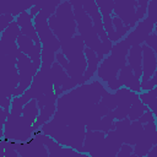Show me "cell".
<instances>
[{
  "label": "cell",
  "instance_id": "obj_28",
  "mask_svg": "<svg viewBox=\"0 0 157 157\" xmlns=\"http://www.w3.org/2000/svg\"><path fill=\"white\" fill-rule=\"evenodd\" d=\"M112 18H113V25H114L115 33H117V36H118L119 40L124 39V38L130 33L131 28H130V27H128V26H125V25L123 23V21H121L119 17H117L114 13L112 15Z\"/></svg>",
  "mask_w": 157,
  "mask_h": 157
},
{
  "label": "cell",
  "instance_id": "obj_3",
  "mask_svg": "<svg viewBox=\"0 0 157 157\" xmlns=\"http://www.w3.org/2000/svg\"><path fill=\"white\" fill-rule=\"evenodd\" d=\"M48 25L61 44L77 34V25L70 1H61L55 13L49 17Z\"/></svg>",
  "mask_w": 157,
  "mask_h": 157
},
{
  "label": "cell",
  "instance_id": "obj_24",
  "mask_svg": "<svg viewBox=\"0 0 157 157\" xmlns=\"http://www.w3.org/2000/svg\"><path fill=\"white\" fill-rule=\"evenodd\" d=\"M114 123H115V120L112 117V114L109 113L108 115L101 118L99 120H97V121L87 125L86 126V130H90V131H103L104 134H108L109 131H112V130L115 129Z\"/></svg>",
  "mask_w": 157,
  "mask_h": 157
},
{
  "label": "cell",
  "instance_id": "obj_35",
  "mask_svg": "<svg viewBox=\"0 0 157 157\" xmlns=\"http://www.w3.org/2000/svg\"><path fill=\"white\" fill-rule=\"evenodd\" d=\"M16 18L12 16V15H9V13H4V15H0V32L2 33Z\"/></svg>",
  "mask_w": 157,
  "mask_h": 157
},
{
  "label": "cell",
  "instance_id": "obj_15",
  "mask_svg": "<svg viewBox=\"0 0 157 157\" xmlns=\"http://www.w3.org/2000/svg\"><path fill=\"white\" fill-rule=\"evenodd\" d=\"M16 150L21 157H49L45 145L36 136L26 142H16Z\"/></svg>",
  "mask_w": 157,
  "mask_h": 157
},
{
  "label": "cell",
  "instance_id": "obj_45",
  "mask_svg": "<svg viewBox=\"0 0 157 157\" xmlns=\"http://www.w3.org/2000/svg\"><path fill=\"white\" fill-rule=\"evenodd\" d=\"M155 118H156V128H157V114L155 115Z\"/></svg>",
  "mask_w": 157,
  "mask_h": 157
},
{
  "label": "cell",
  "instance_id": "obj_39",
  "mask_svg": "<svg viewBox=\"0 0 157 157\" xmlns=\"http://www.w3.org/2000/svg\"><path fill=\"white\" fill-rule=\"evenodd\" d=\"M11 103H12V98H0V107L5 110L11 109Z\"/></svg>",
  "mask_w": 157,
  "mask_h": 157
},
{
  "label": "cell",
  "instance_id": "obj_5",
  "mask_svg": "<svg viewBox=\"0 0 157 157\" xmlns=\"http://www.w3.org/2000/svg\"><path fill=\"white\" fill-rule=\"evenodd\" d=\"M20 83L17 56L0 54V98H13V91Z\"/></svg>",
  "mask_w": 157,
  "mask_h": 157
},
{
  "label": "cell",
  "instance_id": "obj_19",
  "mask_svg": "<svg viewBox=\"0 0 157 157\" xmlns=\"http://www.w3.org/2000/svg\"><path fill=\"white\" fill-rule=\"evenodd\" d=\"M142 47V77L141 82H146L152 78L155 71H156V53L147 47L145 43L141 45Z\"/></svg>",
  "mask_w": 157,
  "mask_h": 157
},
{
  "label": "cell",
  "instance_id": "obj_25",
  "mask_svg": "<svg viewBox=\"0 0 157 157\" xmlns=\"http://www.w3.org/2000/svg\"><path fill=\"white\" fill-rule=\"evenodd\" d=\"M56 112V103H50V104H47L43 109H40V113L36 120V123L32 125L33 128V131L36 130H39L44 124H47L48 121H50L54 117Z\"/></svg>",
  "mask_w": 157,
  "mask_h": 157
},
{
  "label": "cell",
  "instance_id": "obj_21",
  "mask_svg": "<svg viewBox=\"0 0 157 157\" xmlns=\"http://www.w3.org/2000/svg\"><path fill=\"white\" fill-rule=\"evenodd\" d=\"M128 65L134 71L135 76L141 80L142 77V47L132 45L128 54Z\"/></svg>",
  "mask_w": 157,
  "mask_h": 157
},
{
  "label": "cell",
  "instance_id": "obj_6",
  "mask_svg": "<svg viewBox=\"0 0 157 157\" xmlns=\"http://www.w3.org/2000/svg\"><path fill=\"white\" fill-rule=\"evenodd\" d=\"M2 131L5 139L15 142H26L33 136L34 132L32 125L22 115L17 117L13 114L9 115L7 121L2 128Z\"/></svg>",
  "mask_w": 157,
  "mask_h": 157
},
{
  "label": "cell",
  "instance_id": "obj_34",
  "mask_svg": "<svg viewBox=\"0 0 157 157\" xmlns=\"http://www.w3.org/2000/svg\"><path fill=\"white\" fill-rule=\"evenodd\" d=\"M147 17H148L155 25L157 23V0H151V1H148Z\"/></svg>",
  "mask_w": 157,
  "mask_h": 157
},
{
  "label": "cell",
  "instance_id": "obj_33",
  "mask_svg": "<svg viewBox=\"0 0 157 157\" xmlns=\"http://www.w3.org/2000/svg\"><path fill=\"white\" fill-rule=\"evenodd\" d=\"M147 7H148V0H137L136 18L139 22L142 21L147 16Z\"/></svg>",
  "mask_w": 157,
  "mask_h": 157
},
{
  "label": "cell",
  "instance_id": "obj_14",
  "mask_svg": "<svg viewBox=\"0 0 157 157\" xmlns=\"http://www.w3.org/2000/svg\"><path fill=\"white\" fill-rule=\"evenodd\" d=\"M155 29V23L146 16L142 21H140L135 28H132L130 31V33L125 37V39L129 42V44L132 45H142L146 39L148 38V36L151 33H153Z\"/></svg>",
  "mask_w": 157,
  "mask_h": 157
},
{
  "label": "cell",
  "instance_id": "obj_2",
  "mask_svg": "<svg viewBox=\"0 0 157 157\" xmlns=\"http://www.w3.org/2000/svg\"><path fill=\"white\" fill-rule=\"evenodd\" d=\"M42 132L54 139L58 144L65 147H71L77 152H83V142L86 136L85 124L65 125L55 119H52L40 128Z\"/></svg>",
  "mask_w": 157,
  "mask_h": 157
},
{
  "label": "cell",
  "instance_id": "obj_40",
  "mask_svg": "<svg viewBox=\"0 0 157 157\" xmlns=\"http://www.w3.org/2000/svg\"><path fill=\"white\" fill-rule=\"evenodd\" d=\"M147 107H148V109H150V110L156 115V114H157V97H156V98H153V99L148 103V105H147Z\"/></svg>",
  "mask_w": 157,
  "mask_h": 157
},
{
  "label": "cell",
  "instance_id": "obj_32",
  "mask_svg": "<svg viewBox=\"0 0 157 157\" xmlns=\"http://www.w3.org/2000/svg\"><path fill=\"white\" fill-rule=\"evenodd\" d=\"M26 104L23 103V101L21 99V97H13L12 98V103H11V114L13 115H17V117H21L22 115V112H23V107Z\"/></svg>",
  "mask_w": 157,
  "mask_h": 157
},
{
  "label": "cell",
  "instance_id": "obj_9",
  "mask_svg": "<svg viewBox=\"0 0 157 157\" xmlns=\"http://www.w3.org/2000/svg\"><path fill=\"white\" fill-rule=\"evenodd\" d=\"M114 125V130L121 139L123 144H128L130 146H135L144 134V124H141L139 120L130 121L126 118L123 120H115Z\"/></svg>",
  "mask_w": 157,
  "mask_h": 157
},
{
  "label": "cell",
  "instance_id": "obj_26",
  "mask_svg": "<svg viewBox=\"0 0 157 157\" xmlns=\"http://www.w3.org/2000/svg\"><path fill=\"white\" fill-rule=\"evenodd\" d=\"M40 113V109L38 107V102L37 99H31L25 107H23V112H22V117L31 124L33 125L38 118Z\"/></svg>",
  "mask_w": 157,
  "mask_h": 157
},
{
  "label": "cell",
  "instance_id": "obj_1",
  "mask_svg": "<svg viewBox=\"0 0 157 157\" xmlns=\"http://www.w3.org/2000/svg\"><path fill=\"white\" fill-rule=\"evenodd\" d=\"M131 45L125 38L119 40L118 43H114L110 54L104 56V59L101 61L98 66L97 70L98 78H101L104 83H107L110 91L115 92L123 87L118 76L120 70L128 64V54Z\"/></svg>",
  "mask_w": 157,
  "mask_h": 157
},
{
  "label": "cell",
  "instance_id": "obj_42",
  "mask_svg": "<svg viewBox=\"0 0 157 157\" xmlns=\"http://www.w3.org/2000/svg\"><path fill=\"white\" fill-rule=\"evenodd\" d=\"M148 157H157V144L153 145V147L150 150V152L147 153Z\"/></svg>",
  "mask_w": 157,
  "mask_h": 157
},
{
  "label": "cell",
  "instance_id": "obj_31",
  "mask_svg": "<svg viewBox=\"0 0 157 157\" xmlns=\"http://www.w3.org/2000/svg\"><path fill=\"white\" fill-rule=\"evenodd\" d=\"M55 54L56 53H54L49 49H43L42 50V66L50 69L53 66V64L55 63Z\"/></svg>",
  "mask_w": 157,
  "mask_h": 157
},
{
  "label": "cell",
  "instance_id": "obj_7",
  "mask_svg": "<svg viewBox=\"0 0 157 157\" xmlns=\"http://www.w3.org/2000/svg\"><path fill=\"white\" fill-rule=\"evenodd\" d=\"M17 70H18V75H20V83H18L17 88L13 91V97L22 96L31 87L33 77L38 72V70L36 69L31 58L25 55L23 53H21L17 58Z\"/></svg>",
  "mask_w": 157,
  "mask_h": 157
},
{
  "label": "cell",
  "instance_id": "obj_22",
  "mask_svg": "<svg viewBox=\"0 0 157 157\" xmlns=\"http://www.w3.org/2000/svg\"><path fill=\"white\" fill-rule=\"evenodd\" d=\"M121 139L118 136L115 130L109 131L105 135V141H104V156L105 157H117L118 152L120 151L123 146Z\"/></svg>",
  "mask_w": 157,
  "mask_h": 157
},
{
  "label": "cell",
  "instance_id": "obj_43",
  "mask_svg": "<svg viewBox=\"0 0 157 157\" xmlns=\"http://www.w3.org/2000/svg\"><path fill=\"white\" fill-rule=\"evenodd\" d=\"M153 33H156V34H157V23L155 25V29H153Z\"/></svg>",
  "mask_w": 157,
  "mask_h": 157
},
{
  "label": "cell",
  "instance_id": "obj_46",
  "mask_svg": "<svg viewBox=\"0 0 157 157\" xmlns=\"http://www.w3.org/2000/svg\"><path fill=\"white\" fill-rule=\"evenodd\" d=\"M142 157H148V156H142Z\"/></svg>",
  "mask_w": 157,
  "mask_h": 157
},
{
  "label": "cell",
  "instance_id": "obj_30",
  "mask_svg": "<svg viewBox=\"0 0 157 157\" xmlns=\"http://www.w3.org/2000/svg\"><path fill=\"white\" fill-rule=\"evenodd\" d=\"M96 4L101 11V15H113V10H114L113 0H97Z\"/></svg>",
  "mask_w": 157,
  "mask_h": 157
},
{
  "label": "cell",
  "instance_id": "obj_18",
  "mask_svg": "<svg viewBox=\"0 0 157 157\" xmlns=\"http://www.w3.org/2000/svg\"><path fill=\"white\" fill-rule=\"evenodd\" d=\"M37 1H23V0H15V1H9V0H1L0 1V15L9 13L12 15L13 17L20 16L22 12L31 10Z\"/></svg>",
  "mask_w": 157,
  "mask_h": 157
},
{
  "label": "cell",
  "instance_id": "obj_29",
  "mask_svg": "<svg viewBox=\"0 0 157 157\" xmlns=\"http://www.w3.org/2000/svg\"><path fill=\"white\" fill-rule=\"evenodd\" d=\"M101 103L103 105H105L110 112H113L115 108H117V96L115 93H112V92H108L107 90L103 91V94H102V98H101Z\"/></svg>",
  "mask_w": 157,
  "mask_h": 157
},
{
  "label": "cell",
  "instance_id": "obj_8",
  "mask_svg": "<svg viewBox=\"0 0 157 157\" xmlns=\"http://www.w3.org/2000/svg\"><path fill=\"white\" fill-rule=\"evenodd\" d=\"M33 23H34L36 31L38 33V37L40 39L43 49H49L54 53L60 52L61 43L55 37L53 31L50 29V27L48 25V18L44 17L42 13H38L36 17H33Z\"/></svg>",
  "mask_w": 157,
  "mask_h": 157
},
{
  "label": "cell",
  "instance_id": "obj_10",
  "mask_svg": "<svg viewBox=\"0 0 157 157\" xmlns=\"http://www.w3.org/2000/svg\"><path fill=\"white\" fill-rule=\"evenodd\" d=\"M115 96H117V108L110 112L112 117L114 118V120H123L128 118L129 114V109L132 105V103L139 99V94L130 91L126 87H121L118 91H115Z\"/></svg>",
  "mask_w": 157,
  "mask_h": 157
},
{
  "label": "cell",
  "instance_id": "obj_11",
  "mask_svg": "<svg viewBox=\"0 0 157 157\" xmlns=\"http://www.w3.org/2000/svg\"><path fill=\"white\" fill-rule=\"evenodd\" d=\"M136 7H137V1L135 0H117L114 1L113 13L117 17H119L125 26L132 29L139 23L136 18Z\"/></svg>",
  "mask_w": 157,
  "mask_h": 157
},
{
  "label": "cell",
  "instance_id": "obj_23",
  "mask_svg": "<svg viewBox=\"0 0 157 157\" xmlns=\"http://www.w3.org/2000/svg\"><path fill=\"white\" fill-rule=\"evenodd\" d=\"M85 55H86V60H87V69H86V71L83 74V77H82V85L87 83L93 77V75L97 72L98 66L101 64L97 54L92 49H90L87 47L85 48Z\"/></svg>",
  "mask_w": 157,
  "mask_h": 157
},
{
  "label": "cell",
  "instance_id": "obj_13",
  "mask_svg": "<svg viewBox=\"0 0 157 157\" xmlns=\"http://www.w3.org/2000/svg\"><path fill=\"white\" fill-rule=\"evenodd\" d=\"M105 135L103 131H86L83 142V153H88L91 157H105L104 156V141Z\"/></svg>",
  "mask_w": 157,
  "mask_h": 157
},
{
  "label": "cell",
  "instance_id": "obj_20",
  "mask_svg": "<svg viewBox=\"0 0 157 157\" xmlns=\"http://www.w3.org/2000/svg\"><path fill=\"white\" fill-rule=\"evenodd\" d=\"M118 78L121 82L123 87H126V88H129L130 91H132V92H135L137 94H140L142 92V90H141V80L135 76L134 71L131 70V67L128 64L120 70Z\"/></svg>",
  "mask_w": 157,
  "mask_h": 157
},
{
  "label": "cell",
  "instance_id": "obj_27",
  "mask_svg": "<svg viewBox=\"0 0 157 157\" xmlns=\"http://www.w3.org/2000/svg\"><path fill=\"white\" fill-rule=\"evenodd\" d=\"M147 109H148V107L145 105V104L140 101V98H139V99H136V101L132 103V105L130 107L129 114H128V119H129L130 121H135V120H137Z\"/></svg>",
  "mask_w": 157,
  "mask_h": 157
},
{
  "label": "cell",
  "instance_id": "obj_17",
  "mask_svg": "<svg viewBox=\"0 0 157 157\" xmlns=\"http://www.w3.org/2000/svg\"><path fill=\"white\" fill-rule=\"evenodd\" d=\"M16 22L18 23V26L21 28V34L31 38L38 47H42L40 39L38 37V33H37L36 27H34V23H33V17L31 16L29 11H25L20 16H17L16 17Z\"/></svg>",
  "mask_w": 157,
  "mask_h": 157
},
{
  "label": "cell",
  "instance_id": "obj_38",
  "mask_svg": "<svg viewBox=\"0 0 157 157\" xmlns=\"http://www.w3.org/2000/svg\"><path fill=\"white\" fill-rule=\"evenodd\" d=\"M65 155L66 157H91L88 153H83V152H77L71 147H64Z\"/></svg>",
  "mask_w": 157,
  "mask_h": 157
},
{
  "label": "cell",
  "instance_id": "obj_4",
  "mask_svg": "<svg viewBox=\"0 0 157 157\" xmlns=\"http://www.w3.org/2000/svg\"><path fill=\"white\" fill-rule=\"evenodd\" d=\"M70 4L72 5V9H74V15H75L78 34L82 37V39L85 42V45L87 48L92 49L97 54L99 61H102L104 59L102 42H101L99 37L97 36V33L94 31L91 17L86 13V11L82 7V1L72 0V1H70Z\"/></svg>",
  "mask_w": 157,
  "mask_h": 157
},
{
  "label": "cell",
  "instance_id": "obj_36",
  "mask_svg": "<svg viewBox=\"0 0 157 157\" xmlns=\"http://www.w3.org/2000/svg\"><path fill=\"white\" fill-rule=\"evenodd\" d=\"M137 120H139L141 124H144V125H145V124H147V123H156L155 114H153L150 109H147V110H146V112H145V113H144V114H142Z\"/></svg>",
  "mask_w": 157,
  "mask_h": 157
},
{
  "label": "cell",
  "instance_id": "obj_37",
  "mask_svg": "<svg viewBox=\"0 0 157 157\" xmlns=\"http://www.w3.org/2000/svg\"><path fill=\"white\" fill-rule=\"evenodd\" d=\"M145 44H146L147 47H150L155 53H157V34H156V33H151V34L148 36V38L146 39Z\"/></svg>",
  "mask_w": 157,
  "mask_h": 157
},
{
  "label": "cell",
  "instance_id": "obj_44",
  "mask_svg": "<svg viewBox=\"0 0 157 157\" xmlns=\"http://www.w3.org/2000/svg\"><path fill=\"white\" fill-rule=\"evenodd\" d=\"M129 157H137V156H136V155H134V153H132V155H130V156H129Z\"/></svg>",
  "mask_w": 157,
  "mask_h": 157
},
{
  "label": "cell",
  "instance_id": "obj_16",
  "mask_svg": "<svg viewBox=\"0 0 157 157\" xmlns=\"http://www.w3.org/2000/svg\"><path fill=\"white\" fill-rule=\"evenodd\" d=\"M50 75H52L54 87H60L63 90V92H69L77 87L76 83L69 77V75L66 74L64 67L60 64H58L56 61L53 64V66L50 69Z\"/></svg>",
  "mask_w": 157,
  "mask_h": 157
},
{
  "label": "cell",
  "instance_id": "obj_41",
  "mask_svg": "<svg viewBox=\"0 0 157 157\" xmlns=\"http://www.w3.org/2000/svg\"><path fill=\"white\" fill-rule=\"evenodd\" d=\"M156 61H157V53H156ZM150 81L153 85V87L157 86V64H156V71H155V74H153V76H152V78Z\"/></svg>",
  "mask_w": 157,
  "mask_h": 157
},
{
  "label": "cell",
  "instance_id": "obj_12",
  "mask_svg": "<svg viewBox=\"0 0 157 157\" xmlns=\"http://www.w3.org/2000/svg\"><path fill=\"white\" fill-rule=\"evenodd\" d=\"M157 144V128L156 123H147L144 125V134L141 139L136 142L135 146H132L134 155L137 157L147 156L150 150L153 147V145Z\"/></svg>",
  "mask_w": 157,
  "mask_h": 157
}]
</instances>
